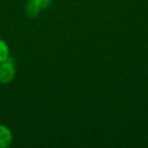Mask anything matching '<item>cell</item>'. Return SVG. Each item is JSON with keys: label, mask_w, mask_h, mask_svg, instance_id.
I'll use <instances>...</instances> for the list:
<instances>
[{"label": "cell", "mask_w": 148, "mask_h": 148, "mask_svg": "<svg viewBox=\"0 0 148 148\" xmlns=\"http://www.w3.org/2000/svg\"><path fill=\"white\" fill-rule=\"evenodd\" d=\"M12 132L7 126L0 124V148H7L12 143Z\"/></svg>", "instance_id": "2"}, {"label": "cell", "mask_w": 148, "mask_h": 148, "mask_svg": "<svg viewBox=\"0 0 148 148\" xmlns=\"http://www.w3.org/2000/svg\"><path fill=\"white\" fill-rule=\"evenodd\" d=\"M33 1L41 10L42 9L48 8L52 3V0H33Z\"/></svg>", "instance_id": "5"}, {"label": "cell", "mask_w": 148, "mask_h": 148, "mask_svg": "<svg viewBox=\"0 0 148 148\" xmlns=\"http://www.w3.org/2000/svg\"><path fill=\"white\" fill-rule=\"evenodd\" d=\"M15 72V61L13 58L8 57L6 60L0 62V83H10L14 79Z\"/></svg>", "instance_id": "1"}, {"label": "cell", "mask_w": 148, "mask_h": 148, "mask_svg": "<svg viewBox=\"0 0 148 148\" xmlns=\"http://www.w3.org/2000/svg\"><path fill=\"white\" fill-rule=\"evenodd\" d=\"M9 57V47L4 40L0 39V62L4 61Z\"/></svg>", "instance_id": "4"}, {"label": "cell", "mask_w": 148, "mask_h": 148, "mask_svg": "<svg viewBox=\"0 0 148 148\" xmlns=\"http://www.w3.org/2000/svg\"><path fill=\"white\" fill-rule=\"evenodd\" d=\"M25 14H27V16L34 18V17L38 16V15L40 14L41 9L34 3L33 0H29V1L27 2V4H25Z\"/></svg>", "instance_id": "3"}]
</instances>
